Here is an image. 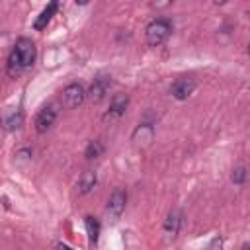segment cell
<instances>
[{"label":"cell","mask_w":250,"mask_h":250,"mask_svg":"<svg viewBox=\"0 0 250 250\" xmlns=\"http://www.w3.org/2000/svg\"><path fill=\"white\" fill-rule=\"evenodd\" d=\"M146 43L150 45V47H158V45H162L168 37H170V33H172V23H170V20H166V18H156V20H152L148 25H146Z\"/></svg>","instance_id":"7a4b0ae2"},{"label":"cell","mask_w":250,"mask_h":250,"mask_svg":"<svg viewBox=\"0 0 250 250\" xmlns=\"http://www.w3.org/2000/svg\"><path fill=\"white\" fill-rule=\"evenodd\" d=\"M57 121V109L53 105H45L43 109H39L37 117H35V131L37 133H47Z\"/></svg>","instance_id":"277c9868"},{"label":"cell","mask_w":250,"mask_h":250,"mask_svg":"<svg viewBox=\"0 0 250 250\" xmlns=\"http://www.w3.org/2000/svg\"><path fill=\"white\" fill-rule=\"evenodd\" d=\"M125 203H127V193H125L121 188L113 189V193H111L109 199H107V211H109V215H111L113 219H117V217L125 211Z\"/></svg>","instance_id":"ba28073f"},{"label":"cell","mask_w":250,"mask_h":250,"mask_svg":"<svg viewBox=\"0 0 250 250\" xmlns=\"http://www.w3.org/2000/svg\"><path fill=\"white\" fill-rule=\"evenodd\" d=\"M152 139H154V127L150 123H141L131 135V141L137 146H148L152 143Z\"/></svg>","instance_id":"9c48e42d"},{"label":"cell","mask_w":250,"mask_h":250,"mask_svg":"<svg viewBox=\"0 0 250 250\" xmlns=\"http://www.w3.org/2000/svg\"><path fill=\"white\" fill-rule=\"evenodd\" d=\"M35 57H37V49H35V43L27 37H20L14 45V49L10 51L8 55V62H6V70L12 78L20 76L21 72H25L27 68L33 66L35 62Z\"/></svg>","instance_id":"6da1fadb"},{"label":"cell","mask_w":250,"mask_h":250,"mask_svg":"<svg viewBox=\"0 0 250 250\" xmlns=\"http://www.w3.org/2000/svg\"><path fill=\"white\" fill-rule=\"evenodd\" d=\"M57 8H59V2H51L47 8H43V12L37 16V20L33 21V27L37 29V31H41V29H45L47 27V23L51 21V18L55 16V12H57Z\"/></svg>","instance_id":"8fae6325"},{"label":"cell","mask_w":250,"mask_h":250,"mask_svg":"<svg viewBox=\"0 0 250 250\" xmlns=\"http://www.w3.org/2000/svg\"><path fill=\"white\" fill-rule=\"evenodd\" d=\"M180 227H182V215L178 211H172L168 213L166 221H164V234L168 240H174L180 232Z\"/></svg>","instance_id":"30bf717a"},{"label":"cell","mask_w":250,"mask_h":250,"mask_svg":"<svg viewBox=\"0 0 250 250\" xmlns=\"http://www.w3.org/2000/svg\"><path fill=\"white\" fill-rule=\"evenodd\" d=\"M96 182H98L96 172H94V170H86V172L80 176V180H78V191H80V193L92 191L94 186H96Z\"/></svg>","instance_id":"7c38bea8"},{"label":"cell","mask_w":250,"mask_h":250,"mask_svg":"<svg viewBox=\"0 0 250 250\" xmlns=\"http://www.w3.org/2000/svg\"><path fill=\"white\" fill-rule=\"evenodd\" d=\"M193 90H195V80H193V78H188V76H182V78L174 80L172 86H170V94H172L176 100H186V98H189Z\"/></svg>","instance_id":"5b68a950"},{"label":"cell","mask_w":250,"mask_h":250,"mask_svg":"<svg viewBox=\"0 0 250 250\" xmlns=\"http://www.w3.org/2000/svg\"><path fill=\"white\" fill-rule=\"evenodd\" d=\"M55 250H74V248H70L68 244H62V242H57L55 244Z\"/></svg>","instance_id":"e0dca14e"},{"label":"cell","mask_w":250,"mask_h":250,"mask_svg":"<svg viewBox=\"0 0 250 250\" xmlns=\"http://www.w3.org/2000/svg\"><path fill=\"white\" fill-rule=\"evenodd\" d=\"M109 84H111V78H109V76H105V74L96 76L94 82H92V86H90V90H88V98H90L94 104L102 102V100L105 98V94H107Z\"/></svg>","instance_id":"8992f818"},{"label":"cell","mask_w":250,"mask_h":250,"mask_svg":"<svg viewBox=\"0 0 250 250\" xmlns=\"http://www.w3.org/2000/svg\"><path fill=\"white\" fill-rule=\"evenodd\" d=\"M127 105H129V96H125V94L113 96V100H111V104H109V109H107V113L104 115V119H105V121H107V119H109V121L119 119V117L125 113Z\"/></svg>","instance_id":"52a82bcc"},{"label":"cell","mask_w":250,"mask_h":250,"mask_svg":"<svg viewBox=\"0 0 250 250\" xmlns=\"http://www.w3.org/2000/svg\"><path fill=\"white\" fill-rule=\"evenodd\" d=\"M84 225H86L90 242L96 244V242H98V236H100V223H98L94 217H86V219H84Z\"/></svg>","instance_id":"4fadbf2b"},{"label":"cell","mask_w":250,"mask_h":250,"mask_svg":"<svg viewBox=\"0 0 250 250\" xmlns=\"http://www.w3.org/2000/svg\"><path fill=\"white\" fill-rule=\"evenodd\" d=\"M104 143L100 141V139H96V141H90V145L86 146V152H84V156L88 158V160H92V158H98L102 152H104Z\"/></svg>","instance_id":"9a60e30c"},{"label":"cell","mask_w":250,"mask_h":250,"mask_svg":"<svg viewBox=\"0 0 250 250\" xmlns=\"http://www.w3.org/2000/svg\"><path fill=\"white\" fill-rule=\"evenodd\" d=\"M21 123H23V115H21V111H12L8 117H4V127H6L8 131L20 129Z\"/></svg>","instance_id":"5bb4252c"},{"label":"cell","mask_w":250,"mask_h":250,"mask_svg":"<svg viewBox=\"0 0 250 250\" xmlns=\"http://www.w3.org/2000/svg\"><path fill=\"white\" fill-rule=\"evenodd\" d=\"M230 180L234 182V184H238V186H242L244 184V180H246V168L244 166H238L234 172H232V176H230Z\"/></svg>","instance_id":"2e32d148"},{"label":"cell","mask_w":250,"mask_h":250,"mask_svg":"<svg viewBox=\"0 0 250 250\" xmlns=\"http://www.w3.org/2000/svg\"><path fill=\"white\" fill-rule=\"evenodd\" d=\"M61 100H62V105L66 109H74V107L82 105V102L86 100V92H84V88L80 84H68L62 90Z\"/></svg>","instance_id":"3957f363"}]
</instances>
